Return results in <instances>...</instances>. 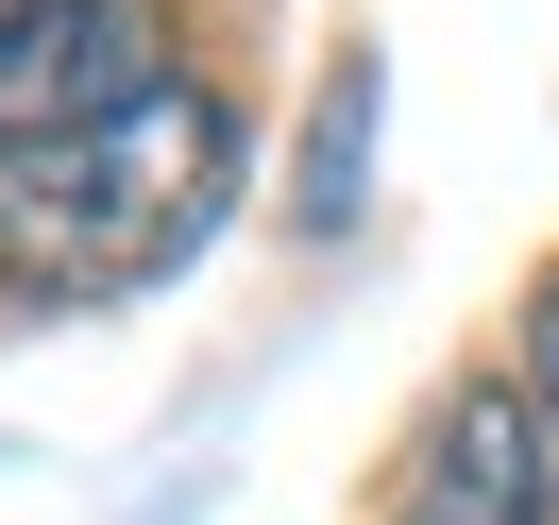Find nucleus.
Wrapping results in <instances>:
<instances>
[{
  "label": "nucleus",
  "mask_w": 559,
  "mask_h": 525,
  "mask_svg": "<svg viewBox=\"0 0 559 525\" xmlns=\"http://www.w3.org/2000/svg\"><path fill=\"white\" fill-rule=\"evenodd\" d=\"M509 373H525V390H543V407H559V254H543V272H525V322H509Z\"/></svg>",
  "instance_id": "5"
},
{
  "label": "nucleus",
  "mask_w": 559,
  "mask_h": 525,
  "mask_svg": "<svg viewBox=\"0 0 559 525\" xmlns=\"http://www.w3.org/2000/svg\"><path fill=\"white\" fill-rule=\"evenodd\" d=\"M390 525H559V407L491 356V373H457L441 407L407 423V457H390Z\"/></svg>",
  "instance_id": "3"
},
{
  "label": "nucleus",
  "mask_w": 559,
  "mask_h": 525,
  "mask_svg": "<svg viewBox=\"0 0 559 525\" xmlns=\"http://www.w3.org/2000/svg\"><path fill=\"white\" fill-rule=\"evenodd\" d=\"M187 69L170 0H0V153H51Z\"/></svg>",
  "instance_id": "2"
},
{
  "label": "nucleus",
  "mask_w": 559,
  "mask_h": 525,
  "mask_svg": "<svg viewBox=\"0 0 559 525\" xmlns=\"http://www.w3.org/2000/svg\"><path fill=\"white\" fill-rule=\"evenodd\" d=\"M356 153H373V69L340 51V69H322V136H306V220L356 204Z\"/></svg>",
  "instance_id": "4"
},
{
  "label": "nucleus",
  "mask_w": 559,
  "mask_h": 525,
  "mask_svg": "<svg viewBox=\"0 0 559 525\" xmlns=\"http://www.w3.org/2000/svg\"><path fill=\"white\" fill-rule=\"evenodd\" d=\"M221 204H238V103L204 69H170L85 136L0 153V288L17 306H119V288L187 272Z\"/></svg>",
  "instance_id": "1"
}]
</instances>
